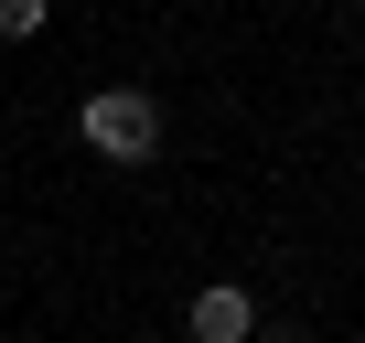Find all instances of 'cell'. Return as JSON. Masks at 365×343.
Masks as SVG:
<instances>
[{
    "mask_svg": "<svg viewBox=\"0 0 365 343\" xmlns=\"http://www.w3.org/2000/svg\"><path fill=\"white\" fill-rule=\"evenodd\" d=\"M76 139H86L97 161L140 172V161L161 150V97H140V86H86V97H76Z\"/></svg>",
    "mask_w": 365,
    "mask_h": 343,
    "instance_id": "cell-1",
    "label": "cell"
},
{
    "mask_svg": "<svg viewBox=\"0 0 365 343\" xmlns=\"http://www.w3.org/2000/svg\"><path fill=\"white\" fill-rule=\"evenodd\" d=\"M43 22H54V0H0V43H33Z\"/></svg>",
    "mask_w": 365,
    "mask_h": 343,
    "instance_id": "cell-3",
    "label": "cell"
},
{
    "mask_svg": "<svg viewBox=\"0 0 365 343\" xmlns=\"http://www.w3.org/2000/svg\"><path fill=\"white\" fill-rule=\"evenodd\" d=\"M247 343H301V332H279V322H258V332H247Z\"/></svg>",
    "mask_w": 365,
    "mask_h": 343,
    "instance_id": "cell-4",
    "label": "cell"
},
{
    "mask_svg": "<svg viewBox=\"0 0 365 343\" xmlns=\"http://www.w3.org/2000/svg\"><path fill=\"white\" fill-rule=\"evenodd\" d=\"M182 332H194V343H247L258 332V290L247 279H205L194 311H182Z\"/></svg>",
    "mask_w": 365,
    "mask_h": 343,
    "instance_id": "cell-2",
    "label": "cell"
}]
</instances>
